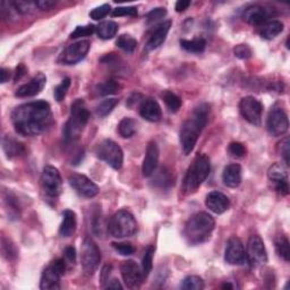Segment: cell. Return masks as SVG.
I'll list each match as a JSON object with an SVG mask.
<instances>
[{
    "instance_id": "obj_30",
    "label": "cell",
    "mask_w": 290,
    "mask_h": 290,
    "mask_svg": "<svg viewBox=\"0 0 290 290\" xmlns=\"http://www.w3.org/2000/svg\"><path fill=\"white\" fill-rule=\"evenodd\" d=\"M118 132L124 139H131L136 133V121L130 117L122 118L118 125Z\"/></svg>"
},
{
    "instance_id": "obj_32",
    "label": "cell",
    "mask_w": 290,
    "mask_h": 290,
    "mask_svg": "<svg viewBox=\"0 0 290 290\" xmlns=\"http://www.w3.org/2000/svg\"><path fill=\"white\" fill-rule=\"evenodd\" d=\"M276 249L280 257L284 260L286 262H289L290 260V247H289V240L287 236L281 235L278 236L276 239Z\"/></svg>"
},
{
    "instance_id": "obj_55",
    "label": "cell",
    "mask_w": 290,
    "mask_h": 290,
    "mask_svg": "<svg viewBox=\"0 0 290 290\" xmlns=\"http://www.w3.org/2000/svg\"><path fill=\"white\" fill-rule=\"evenodd\" d=\"M25 73H26V68L25 66L23 65V63H21V65H18L17 68H16V73H15V77H14V81L15 82H17L21 80V78L25 75Z\"/></svg>"
},
{
    "instance_id": "obj_39",
    "label": "cell",
    "mask_w": 290,
    "mask_h": 290,
    "mask_svg": "<svg viewBox=\"0 0 290 290\" xmlns=\"http://www.w3.org/2000/svg\"><path fill=\"white\" fill-rule=\"evenodd\" d=\"M70 86H71V78L66 77V78H63L60 84L55 88V91H53V95H55V99L58 102H61L63 99H65Z\"/></svg>"
},
{
    "instance_id": "obj_12",
    "label": "cell",
    "mask_w": 290,
    "mask_h": 290,
    "mask_svg": "<svg viewBox=\"0 0 290 290\" xmlns=\"http://www.w3.org/2000/svg\"><path fill=\"white\" fill-rule=\"evenodd\" d=\"M289 128V119L286 112L279 107H274L269 112L267 119V130L271 136H282Z\"/></svg>"
},
{
    "instance_id": "obj_14",
    "label": "cell",
    "mask_w": 290,
    "mask_h": 290,
    "mask_svg": "<svg viewBox=\"0 0 290 290\" xmlns=\"http://www.w3.org/2000/svg\"><path fill=\"white\" fill-rule=\"evenodd\" d=\"M240 115L252 125H260L263 112V105L254 96H245L239 102Z\"/></svg>"
},
{
    "instance_id": "obj_3",
    "label": "cell",
    "mask_w": 290,
    "mask_h": 290,
    "mask_svg": "<svg viewBox=\"0 0 290 290\" xmlns=\"http://www.w3.org/2000/svg\"><path fill=\"white\" fill-rule=\"evenodd\" d=\"M215 227V221L209 213L199 212L191 215L186 222L184 236L190 245H199L205 243L212 236Z\"/></svg>"
},
{
    "instance_id": "obj_45",
    "label": "cell",
    "mask_w": 290,
    "mask_h": 290,
    "mask_svg": "<svg viewBox=\"0 0 290 290\" xmlns=\"http://www.w3.org/2000/svg\"><path fill=\"white\" fill-rule=\"evenodd\" d=\"M167 15V9L164 7H158L152 9L150 13H147L146 15V22L147 24H153L155 22L160 21L161 18H164Z\"/></svg>"
},
{
    "instance_id": "obj_36",
    "label": "cell",
    "mask_w": 290,
    "mask_h": 290,
    "mask_svg": "<svg viewBox=\"0 0 290 290\" xmlns=\"http://www.w3.org/2000/svg\"><path fill=\"white\" fill-rule=\"evenodd\" d=\"M118 90H119V84L112 80L102 82L100 83V84H98L95 87V91L98 94L102 95V96L115 94V93L118 92Z\"/></svg>"
},
{
    "instance_id": "obj_16",
    "label": "cell",
    "mask_w": 290,
    "mask_h": 290,
    "mask_svg": "<svg viewBox=\"0 0 290 290\" xmlns=\"http://www.w3.org/2000/svg\"><path fill=\"white\" fill-rule=\"evenodd\" d=\"M68 181H70V185L75 189L76 193L83 196V198L91 199L99 194L100 189L98 187V185L84 175L72 174L68 177Z\"/></svg>"
},
{
    "instance_id": "obj_47",
    "label": "cell",
    "mask_w": 290,
    "mask_h": 290,
    "mask_svg": "<svg viewBox=\"0 0 290 290\" xmlns=\"http://www.w3.org/2000/svg\"><path fill=\"white\" fill-rule=\"evenodd\" d=\"M278 150L280 155L282 156V159L284 160V164L287 166H289V156H290V142L288 137L283 139L281 142H280L278 145Z\"/></svg>"
},
{
    "instance_id": "obj_48",
    "label": "cell",
    "mask_w": 290,
    "mask_h": 290,
    "mask_svg": "<svg viewBox=\"0 0 290 290\" xmlns=\"http://www.w3.org/2000/svg\"><path fill=\"white\" fill-rule=\"evenodd\" d=\"M112 247L122 256H130L135 250L130 243H112Z\"/></svg>"
},
{
    "instance_id": "obj_20",
    "label": "cell",
    "mask_w": 290,
    "mask_h": 290,
    "mask_svg": "<svg viewBox=\"0 0 290 290\" xmlns=\"http://www.w3.org/2000/svg\"><path fill=\"white\" fill-rule=\"evenodd\" d=\"M269 18V11L261 5H250L243 13V19L250 25H264Z\"/></svg>"
},
{
    "instance_id": "obj_35",
    "label": "cell",
    "mask_w": 290,
    "mask_h": 290,
    "mask_svg": "<svg viewBox=\"0 0 290 290\" xmlns=\"http://www.w3.org/2000/svg\"><path fill=\"white\" fill-rule=\"evenodd\" d=\"M162 98H164V101L166 103V106L168 107V109L171 112H177L181 107V99L180 98L175 94L174 92H170V91H165L162 93Z\"/></svg>"
},
{
    "instance_id": "obj_21",
    "label": "cell",
    "mask_w": 290,
    "mask_h": 290,
    "mask_svg": "<svg viewBox=\"0 0 290 290\" xmlns=\"http://www.w3.org/2000/svg\"><path fill=\"white\" fill-rule=\"evenodd\" d=\"M159 147L158 144L154 141L149 142L146 146V153L145 158L143 160V165H142V173L144 177H151L156 170L159 162Z\"/></svg>"
},
{
    "instance_id": "obj_10",
    "label": "cell",
    "mask_w": 290,
    "mask_h": 290,
    "mask_svg": "<svg viewBox=\"0 0 290 290\" xmlns=\"http://www.w3.org/2000/svg\"><path fill=\"white\" fill-rule=\"evenodd\" d=\"M41 186L49 198H58L62 190V179L59 170L52 166L44 167L41 174Z\"/></svg>"
},
{
    "instance_id": "obj_54",
    "label": "cell",
    "mask_w": 290,
    "mask_h": 290,
    "mask_svg": "<svg viewBox=\"0 0 290 290\" xmlns=\"http://www.w3.org/2000/svg\"><path fill=\"white\" fill-rule=\"evenodd\" d=\"M65 257H66L71 263H75V262H76V249L74 248L73 246L67 247V248L65 249Z\"/></svg>"
},
{
    "instance_id": "obj_51",
    "label": "cell",
    "mask_w": 290,
    "mask_h": 290,
    "mask_svg": "<svg viewBox=\"0 0 290 290\" xmlns=\"http://www.w3.org/2000/svg\"><path fill=\"white\" fill-rule=\"evenodd\" d=\"M36 5L41 11H50L51 8L56 6L57 2H53V0H38V2H36Z\"/></svg>"
},
{
    "instance_id": "obj_17",
    "label": "cell",
    "mask_w": 290,
    "mask_h": 290,
    "mask_svg": "<svg viewBox=\"0 0 290 290\" xmlns=\"http://www.w3.org/2000/svg\"><path fill=\"white\" fill-rule=\"evenodd\" d=\"M120 272L122 280L128 288H139L143 282L144 274L142 269L136 262L128 260L122 262L120 267Z\"/></svg>"
},
{
    "instance_id": "obj_52",
    "label": "cell",
    "mask_w": 290,
    "mask_h": 290,
    "mask_svg": "<svg viewBox=\"0 0 290 290\" xmlns=\"http://www.w3.org/2000/svg\"><path fill=\"white\" fill-rule=\"evenodd\" d=\"M110 271H111L110 265H106V267H103L102 272H101V277H100V281L102 283V287H105V283L109 281Z\"/></svg>"
},
{
    "instance_id": "obj_11",
    "label": "cell",
    "mask_w": 290,
    "mask_h": 290,
    "mask_svg": "<svg viewBox=\"0 0 290 290\" xmlns=\"http://www.w3.org/2000/svg\"><path fill=\"white\" fill-rule=\"evenodd\" d=\"M90 48L91 43L88 40H81L72 43L61 52L58 61L61 62L62 65H75L86 57Z\"/></svg>"
},
{
    "instance_id": "obj_29",
    "label": "cell",
    "mask_w": 290,
    "mask_h": 290,
    "mask_svg": "<svg viewBox=\"0 0 290 290\" xmlns=\"http://www.w3.org/2000/svg\"><path fill=\"white\" fill-rule=\"evenodd\" d=\"M118 24L116 22L112 21H106L100 23L99 25L96 26V33L102 40H110V39L114 38L117 32H118Z\"/></svg>"
},
{
    "instance_id": "obj_43",
    "label": "cell",
    "mask_w": 290,
    "mask_h": 290,
    "mask_svg": "<svg viewBox=\"0 0 290 290\" xmlns=\"http://www.w3.org/2000/svg\"><path fill=\"white\" fill-rule=\"evenodd\" d=\"M15 11L21 14H28L31 13L33 9L37 8L36 2H24V0H18V2L13 3Z\"/></svg>"
},
{
    "instance_id": "obj_44",
    "label": "cell",
    "mask_w": 290,
    "mask_h": 290,
    "mask_svg": "<svg viewBox=\"0 0 290 290\" xmlns=\"http://www.w3.org/2000/svg\"><path fill=\"white\" fill-rule=\"evenodd\" d=\"M111 7L109 4L101 5V6L96 7L90 12V17L94 19V21H100V19L105 18L108 14L110 13Z\"/></svg>"
},
{
    "instance_id": "obj_19",
    "label": "cell",
    "mask_w": 290,
    "mask_h": 290,
    "mask_svg": "<svg viewBox=\"0 0 290 290\" xmlns=\"http://www.w3.org/2000/svg\"><path fill=\"white\" fill-rule=\"evenodd\" d=\"M47 77L43 73H39L37 76H34L31 81L27 82L26 84L19 86L16 92H15V96L17 98H31L36 96L46 86Z\"/></svg>"
},
{
    "instance_id": "obj_13",
    "label": "cell",
    "mask_w": 290,
    "mask_h": 290,
    "mask_svg": "<svg viewBox=\"0 0 290 290\" xmlns=\"http://www.w3.org/2000/svg\"><path fill=\"white\" fill-rule=\"evenodd\" d=\"M247 262L254 267H262L268 263V253L262 238L259 235L250 236L247 243Z\"/></svg>"
},
{
    "instance_id": "obj_50",
    "label": "cell",
    "mask_w": 290,
    "mask_h": 290,
    "mask_svg": "<svg viewBox=\"0 0 290 290\" xmlns=\"http://www.w3.org/2000/svg\"><path fill=\"white\" fill-rule=\"evenodd\" d=\"M234 53L239 59H248L252 57V50L247 44H238L234 49Z\"/></svg>"
},
{
    "instance_id": "obj_37",
    "label": "cell",
    "mask_w": 290,
    "mask_h": 290,
    "mask_svg": "<svg viewBox=\"0 0 290 290\" xmlns=\"http://www.w3.org/2000/svg\"><path fill=\"white\" fill-rule=\"evenodd\" d=\"M180 288L184 290H202L204 288V281L198 276H188L183 280Z\"/></svg>"
},
{
    "instance_id": "obj_53",
    "label": "cell",
    "mask_w": 290,
    "mask_h": 290,
    "mask_svg": "<svg viewBox=\"0 0 290 290\" xmlns=\"http://www.w3.org/2000/svg\"><path fill=\"white\" fill-rule=\"evenodd\" d=\"M190 6V2L189 0H179V2L176 3V6L175 9L177 13H183L185 12L186 9Z\"/></svg>"
},
{
    "instance_id": "obj_4",
    "label": "cell",
    "mask_w": 290,
    "mask_h": 290,
    "mask_svg": "<svg viewBox=\"0 0 290 290\" xmlns=\"http://www.w3.org/2000/svg\"><path fill=\"white\" fill-rule=\"evenodd\" d=\"M88 118H90V112H88L85 102L82 99H77L74 101L71 108L70 118L63 128V137L65 142L68 143H74V142L80 139L82 132L84 131Z\"/></svg>"
},
{
    "instance_id": "obj_6",
    "label": "cell",
    "mask_w": 290,
    "mask_h": 290,
    "mask_svg": "<svg viewBox=\"0 0 290 290\" xmlns=\"http://www.w3.org/2000/svg\"><path fill=\"white\" fill-rule=\"evenodd\" d=\"M108 232L115 238L132 237L137 232V222L131 212L120 210L112 215L108 225Z\"/></svg>"
},
{
    "instance_id": "obj_31",
    "label": "cell",
    "mask_w": 290,
    "mask_h": 290,
    "mask_svg": "<svg viewBox=\"0 0 290 290\" xmlns=\"http://www.w3.org/2000/svg\"><path fill=\"white\" fill-rule=\"evenodd\" d=\"M181 48L187 52L201 53L205 50L206 41L204 39H194V40H180Z\"/></svg>"
},
{
    "instance_id": "obj_7",
    "label": "cell",
    "mask_w": 290,
    "mask_h": 290,
    "mask_svg": "<svg viewBox=\"0 0 290 290\" xmlns=\"http://www.w3.org/2000/svg\"><path fill=\"white\" fill-rule=\"evenodd\" d=\"M95 155L115 170H119L124 164V153L121 147L111 140H103L98 144Z\"/></svg>"
},
{
    "instance_id": "obj_22",
    "label": "cell",
    "mask_w": 290,
    "mask_h": 290,
    "mask_svg": "<svg viewBox=\"0 0 290 290\" xmlns=\"http://www.w3.org/2000/svg\"><path fill=\"white\" fill-rule=\"evenodd\" d=\"M205 205L215 214H222L230 208V201L227 195L218 190H213L208 194L205 199Z\"/></svg>"
},
{
    "instance_id": "obj_15",
    "label": "cell",
    "mask_w": 290,
    "mask_h": 290,
    "mask_svg": "<svg viewBox=\"0 0 290 290\" xmlns=\"http://www.w3.org/2000/svg\"><path fill=\"white\" fill-rule=\"evenodd\" d=\"M268 178L274 184L279 194L286 196L289 194L288 166L286 164H274L268 170Z\"/></svg>"
},
{
    "instance_id": "obj_42",
    "label": "cell",
    "mask_w": 290,
    "mask_h": 290,
    "mask_svg": "<svg viewBox=\"0 0 290 290\" xmlns=\"http://www.w3.org/2000/svg\"><path fill=\"white\" fill-rule=\"evenodd\" d=\"M3 254L7 260H15L17 256V249L15 245L11 243V240L3 237Z\"/></svg>"
},
{
    "instance_id": "obj_2",
    "label": "cell",
    "mask_w": 290,
    "mask_h": 290,
    "mask_svg": "<svg viewBox=\"0 0 290 290\" xmlns=\"http://www.w3.org/2000/svg\"><path fill=\"white\" fill-rule=\"evenodd\" d=\"M210 106L201 103L194 109L193 114L180 127L179 141L185 155L190 154L198 143V140L204 127L208 124Z\"/></svg>"
},
{
    "instance_id": "obj_18",
    "label": "cell",
    "mask_w": 290,
    "mask_h": 290,
    "mask_svg": "<svg viewBox=\"0 0 290 290\" xmlns=\"http://www.w3.org/2000/svg\"><path fill=\"white\" fill-rule=\"evenodd\" d=\"M224 261L230 265H242L247 262L244 245L242 240L236 236L228 240L224 252Z\"/></svg>"
},
{
    "instance_id": "obj_34",
    "label": "cell",
    "mask_w": 290,
    "mask_h": 290,
    "mask_svg": "<svg viewBox=\"0 0 290 290\" xmlns=\"http://www.w3.org/2000/svg\"><path fill=\"white\" fill-rule=\"evenodd\" d=\"M154 252H155V248H154V246H152V245L147 246V248L145 249V252H144L143 261H142V271H143L144 278L149 276L150 272L152 271V268H153Z\"/></svg>"
},
{
    "instance_id": "obj_57",
    "label": "cell",
    "mask_w": 290,
    "mask_h": 290,
    "mask_svg": "<svg viewBox=\"0 0 290 290\" xmlns=\"http://www.w3.org/2000/svg\"><path fill=\"white\" fill-rule=\"evenodd\" d=\"M9 80V71L6 70V68H2L0 70V82L3 83H6Z\"/></svg>"
},
{
    "instance_id": "obj_23",
    "label": "cell",
    "mask_w": 290,
    "mask_h": 290,
    "mask_svg": "<svg viewBox=\"0 0 290 290\" xmlns=\"http://www.w3.org/2000/svg\"><path fill=\"white\" fill-rule=\"evenodd\" d=\"M140 115L147 121L156 122L159 121L162 117L161 107L154 99L147 98V99H144L141 103Z\"/></svg>"
},
{
    "instance_id": "obj_49",
    "label": "cell",
    "mask_w": 290,
    "mask_h": 290,
    "mask_svg": "<svg viewBox=\"0 0 290 290\" xmlns=\"http://www.w3.org/2000/svg\"><path fill=\"white\" fill-rule=\"evenodd\" d=\"M229 153L232 154L235 158H243V156L246 154V149L245 146L239 143V142H233L229 145Z\"/></svg>"
},
{
    "instance_id": "obj_40",
    "label": "cell",
    "mask_w": 290,
    "mask_h": 290,
    "mask_svg": "<svg viewBox=\"0 0 290 290\" xmlns=\"http://www.w3.org/2000/svg\"><path fill=\"white\" fill-rule=\"evenodd\" d=\"M154 185L159 186V187H168L173 183L170 174L166 169H160L158 175L154 178Z\"/></svg>"
},
{
    "instance_id": "obj_1",
    "label": "cell",
    "mask_w": 290,
    "mask_h": 290,
    "mask_svg": "<svg viewBox=\"0 0 290 290\" xmlns=\"http://www.w3.org/2000/svg\"><path fill=\"white\" fill-rule=\"evenodd\" d=\"M15 131L23 136H37L52 125L50 105L46 101H32L15 108L12 112Z\"/></svg>"
},
{
    "instance_id": "obj_46",
    "label": "cell",
    "mask_w": 290,
    "mask_h": 290,
    "mask_svg": "<svg viewBox=\"0 0 290 290\" xmlns=\"http://www.w3.org/2000/svg\"><path fill=\"white\" fill-rule=\"evenodd\" d=\"M139 13H137V8L128 6V7H117L112 11V16L114 17H120V16H131L136 17Z\"/></svg>"
},
{
    "instance_id": "obj_9",
    "label": "cell",
    "mask_w": 290,
    "mask_h": 290,
    "mask_svg": "<svg viewBox=\"0 0 290 290\" xmlns=\"http://www.w3.org/2000/svg\"><path fill=\"white\" fill-rule=\"evenodd\" d=\"M66 263L62 259L55 260L42 272L40 280V289L56 290L60 289V279L65 274Z\"/></svg>"
},
{
    "instance_id": "obj_41",
    "label": "cell",
    "mask_w": 290,
    "mask_h": 290,
    "mask_svg": "<svg viewBox=\"0 0 290 290\" xmlns=\"http://www.w3.org/2000/svg\"><path fill=\"white\" fill-rule=\"evenodd\" d=\"M96 27L92 24H88L85 26H77L71 34L72 39H78V38H84V37H90L93 33L95 32Z\"/></svg>"
},
{
    "instance_id": "obj_25",
    "label": "cell",
    "mask_w": 290,
    "mask_h": 290,
    "mask_svg": "<svg viewBox=\"0 0 290 290\" xmlns=\"http://www.w3.org/2000/svg\"><path fill=\"white\" fill-rule=\"evenodd\" d=\"M242 178H243V171H242V167L239 165L237 164L228 165L223 169L222 180L223 184L225 186H228V187L230 188L238 187L240 183H242Z\"/></svg>"
},
{
    "instance_id": "obj_8",
    "label": "cell",
    "mask_w": 290,
    "mask_h": 290,
    "mask_svg": "<svg viewBox=\"0 0 290 290\" xmlns=\"http://www.w3.org/2000/svg\"><path fill=\"white\" fill-rule=\"evenodd\" d=\"M82 267L86 276H93L101 262V253L93 239L86 237L82 245Z\"/></svg>"
},
{
    "instance_id": "obj_24",
    "label": "cell",
    "mask_w": 290,
    "mask_h": 290,
    "mask_svg": "<svg viewBox=\"0 0 290 290\" xmlns=\"http://www.w3.org/2000/svg\"><path fill=\"white\" fill-rule=\"evenodd\" d=\"M171 27V21H166L164 23L159 24L154 32L151 34L149 41L146 43V50H154V49L159 48L162 43L166 41V38L168 36Z\"/></svg>"
},
{
    "instance_id": "obj_27",
    "label": "cell",
    "mask_w": 290,
    "mask_h": 290,
    "mask_svg": "<svg viewBox=\"0 0 290 290\" xmlns=\"http://www.w3.org/2000/svg\"><path fill=\"white\" fill-rule=\"evenodd\" d=\"M3 149L8 159L17 158V156H21L25 153V147H24V145L9 136H6L4 139Z\"/></svg>"
},
{
    "instance_id": "obj_26",
    "label": "cell",
    "mask_w": 290,
    "mask_h": 290,
    "mask_svg": "<svg viewBox=\"0 0 290 290\" xmlns=\"http://www.w3.org/2000/svg\"><path fill=\"white\" fill-rule=\"evenodd\" d=\"M77 227V219L76 214L72 210H66L62 213V222L59 228V235L62 238H68L76 232Z\"/></svg>"
},
{
    "instance_id": "obj_56",
    "label": "cell",
    "mask_w": 290,
    "mask_h": 290,
    "mask_svg": "<svg viewBox=\"0 0 290 290\" xmlns=\"http://www.w3.org/2000/svg\"><path fill=\"white\" fill-rule=\"evenodd\" d=\"M103 288H106V289H122V286L120 284L119 280L112 279L111 281H108L107 284H105V287Z\"/></svg>"
},
{
    "instance_id": "obj_28",
    "label": "cell",
    "mask_w": 290,
    "mask_h": 290,
    "mask_svg": "<svg viewBox=\"0 0 290 290\" xmlns=\"http://www.w3.org/2000/svg\"><path fill=\"white\" fill-rule=\"evenodd\" d=\"M283 31V23L280 21H270L261 28V36L267 40H272Z\"/></svg>"
},
{
    "instance_id": "obj_38",
    "label": "cell",
    "mask_w": 290,
    "mask_h": 290,
    "mask_svg": "<svg viewBox=\"0 0 290 290\" xmlns=\"http://www.w3.org/2000/svg\"><path fill=\"white\" fill-rule=\"evenodd\" d=\"M117 103H118L117 99H106V100L101 101L99 105L96 106V109H95L98 117H100V118L107 117L112 110L115 109Z\"/></svg>"
},
{
    "instance_id": "obj_5",
    "label": "cell",
    "mask_w": 290,
    "mask_h": 290,
    "mask_svg": "<svg viewBox=\"0 0 290 290\" xmlns=\"http://www.w3.org/2000/svg\"><path fill=\"white\" fill-rule=\"evenodd\" d=\"M211 171V164L208 155L198 154L191 162L187 173L185 175L183 190L186 194L195 193L203 184V181L208 178Z\"/></svg>"
},
{
    "instance_id": "obj_58",
    "label": "cell",
    "mask_w": 290,
    "mask_h": 290,
    "mask_svg": "<svg viewBox=\"0 0 290 290\" xmlns=\"http://www.w3.org/2000/svg\"><path fill=\"white\" fill-rule=\"evenodd\" d=\"M222 288L223 289H233L234 286H233V284H230V283H224L223 286H222Z\"/></svg>"
},
{
    "instance_id": "obj_33",
    "label": "cell",
    "mask_w": 290,
    "mask_h": 290,
    "mask_svg": "<svg viewBox=\"0 0 290 290\" xmlns=\"http://www.w3.org/2000/svg\"><path fill=\"white\" fill-rule=\"evenodd\" d=\"M116 44L118 48H120L121 50H124L127 53L134 52L135 49L137 48L136 39L128 36V34H122V36H120L117 39Z\"/></svg>"
}]
</instances>
